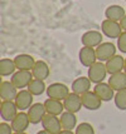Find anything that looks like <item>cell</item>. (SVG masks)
<instances>
[{
	"instance_id": "9a60e30c",
	"label": "cell",
	"mask_w": 126,
	"mask_h": 134,
	"mask_svg": "<svg viewBox=\"0 0 126 134\" xmlns=\"http://www.w3.org/2000/svg\"><path fill=\"white\" fill-rule=\"evenodd\" d=\"M93 92L101 98L102 102H110L111 99L115 98V90L111 88L108 83H100V84H95Z\"/></svg>"
},
{
	"instance_id": "4dcf8cb0",
	"label": "cell",
	"mask_w": 126,
	"mask_h": 134,
	"mask_svg": "<svg viewBox=\"0 0 126 134\" xmlns=\"http://www.w3.org/2000/svg\"><path fill=\"white\" fill-rule=\"evenodd\" d=\"M120 25H121V28H122V30H124V31H126V15L121 19Z\"/></svg>"
},
{
	"instance_id": "7c38bea8",
	"label": "cell",
	"mask_w": 126,
	"mask_h": 134,
	"mask_svg": "<svg viewBox=\"0 0 126 134\" xmlns=\"http://www.w3.org/2000/svg\"><path fill=\"white\" fill-rule=\"evenodd\" d=\"M46 114H47V110H46L44 104L42 103H36L28 109V117H29L30 124H34V125L42 123Z\"/></svg>"
},
{
	"instance_id": "ba28073f",
	"label": "cell",
	"mask_w": 126,
	"mask_h": 134,
	"mask_svg": "<svg viewBox=\"0 0 126 134\" xmlns=\"http://www.w3.org/2000/svg\"><path fill=\"white\" fill-rule=\"evenodd\" d=\"M103 35L101 31H97V30H90V31H86L82 38H81V43L83 47H90V48H97L100 44H102L103 41Z\"/></svg>"
},
{
	"instance_id": "2e32d148",
	"label": "cell",
	"mask_w": 126,
	"mask_h": 134,
	"mask_svg": "<svg viewBox=\"0 0 126 134\" xmlns=\"http://www.w3.org/2000/svg\"><path fill=\"white\" fill-rule=\"evenodd\" d=\"M91 80L88 76H79L76 80H73L71 89H72V93H76L78 95H83L84 93L90 92L91 90Z\"/></svg>"
},
{
	"instance_id": "cb8c5ba5",
	"label": "cell",
	"mask_w": 126,
	"mask_h": 134,
	"mask_svg": "<svg viewBox=\"0 0 126 134\" xmlns=\"http://www.w3.org/2000/svg\"><path fill=\"white\" fill-rule=\"evenodd\" d=\"M61 124H62V129L66 130H73L77 128V117L74 115V113L71 111H63L61 115Z\"/></svg>"
},
{
	"instance_id": "f1b7e54d",
	"label": "cell",
	"mask_w": 126,
	"mask_h": 134,
	"mask_svg": "<svg viewBox=\"0 0 126 134\" xmlns=\"http://www.w3.org/2000/svg\"><path fill=\"white\" fill-rule=\"evenodd\" d=\"M117 49L121 53L126 54V31H122L117 39Z\"/></svg>"
},
{
	"instance_id": "e0dca14e",
	"label": "cell",
	"mask_w": 126,
	"mask_h": 134,
	"mask_svg": "<svg viewBox=\"0 0 126 134\" xmlns=\"http://www.w3.org/2000/svg\"><path fill=\"white\" fill-rule=\"evenodd\" d=\"M14 63L17 65L18 70H29V71H32V69L34 68V64H36V60L29 54H19L14 58Z\"/></svg>"
},
{
	"instance_id": "8992f818",
	"label": "cell",
	"mask_w": 126,
	"mask_h": 134,
	"mask_svg": "<svg viewBox=\"0 0 126 134\" xmlns=\"http://www.w3.org/2000/svg\"><path fill=\"white\" fill-rule=\"evenodd\" d=\"M18 107L15 104V102H8L3 100L0 104V115L4 122H13V119L17 117L18 114Z\"/></svg>"
},
{
	"instance_id": "1f68e13d",
	"label": "cell",
	"mask_w": 126,
	"mask_h": 134,
	"mask_svg": "<svg viewBox=\"0 0 126 134\" xmlns=\"http://www.w3.org/2000/svg\"><path fill=\"white\" fill-rule=\"evenodd\" d=\"M58 134H74V133H73L72 130H66V129H63V130H62V132H59Z\"/></svg>"
},
{
	"instance_id": "5bb4252c",
	"label": "cell",
	"mask_w": 126,
	"mask_h": 134,
	"mask_svg": "<svg viewBox=\"0 0 126 134\" xmlns=\"http://www.w3.org/2000/svg\"><path fill=\"white\" fill-rule=\"evenodd\" d=\"M63 104H64V109L67 111H71V113H74V114L81 110V108H83L82 97L76 93H69V95L63 100Z\"/></svg>"
},
{
	"instance_id": "7a4b0ae2",
	"label": "cell",
	"mask_w": 126,
	"mask_h": 134,
	"mask_svg": "<svg viewBox=\"0 0 126 134\" xmlns=\"http://www.w3.org/2000/svg\"><path fill=\"white\" fill-rule=\"evenodd\" d=\"M47 95L51 99L63 102L69 95V88L62 83H52L49 87H47Z\"/></svg>"
},
{
	"instance_id": "8fae6325",
	"label": "cell",
	"mask_w": 126,
	"mask_h": 134,
	"mask_svg": "<svg viewBox=\"0 0 126 134\" xmlns=\"http://www.w3.org/2000/svg\"><path fill=\"white\" fill-rule=\"evenodd\" d=\"M18 88L15 87L12 82L4 80L0 84V97L1 100H8V102H14L17 95H18Z\"/></svg>"
},
{
	"instance_id": "ac0fdd59",
	"label": "cell",
	"mask_w": 126,
	"mask_h": 134,
	"mask_svg": "<svg viewBox=\"0 0 126 134\" xmlns=\"http://www.w3.org/2000/svg\"><path fill=\"white\" fill-rule=\"evenodd\" d=\"M10 124H12V128L14 132H25L30 124L28 113H24V111L18 113L17 117L13 119V122Z\"/></svg>"
},
{
	"instance_id": "5b68a950",
	"label": "cell",
	"mask_w": 126,
	"mask_h": 134,
	"mask_svg": "<svg viewBox=\"0 0 126 134\" xmlns=\"http://www.w3.org/2000/svg\"><path fill=\"white\" fill-rule=\"evenodd\" d=\"M116 49L111 41H106V43H102L98 47L96 48V55H97V60L102 62V63H106L107 60L116 55Z\"/></svg>"
},
{
	"instance_id": "83f0119b",
	"label": "cell",
	"mask_w": 126,
	"mask_h": 134,
	"mask_svg": "<svg viewBox=\"0 0 126 134\" xmlns=\"http://www.w3.org/2000/svg\"><path fill=\"white\" fill-rule=\"evenodd\" d=\"M74 134H95V129L90 123H81L78 124Z\"/></svg>"
},
{
	"instance_id": "f546056e",
	"label": "cell",
	"mask_w": 126,
	"mask_h": 134,
	"mask_svg": "<svg viewBox=\"0 0 126 134\" xmlns=\"http://www.w3.org/2000/svg\"><path fill=\"white\" fill-rule=\"evenodd\" d=\"M12 124H8L6 122L0 123V134H13Z\"/></svg>"
},
{
	"instance_id": "d4e9b609",
	"label": "cell",
	"mask_w": 126,
	"mask_h": 134,
	"mask_svg": "<svg viewBox=\"0 0 126 134\" xmlns=\"http://www.w3.org/2000/svg\"><path fill=\"white\" fill-rule=\"evenodd\" d=\"M15 70H17V65L14 63V59L3 58L0 60V75L1 76L13 75Z\"/></svg>"
},
{
	"instance_id": "d6986e66",
	"label": "cell",
	"mask_w": 126,
	"mask_h": 134,
	"mask_svg": "<svg viewBox=\"0 0 126 134\" xmlns=\"http://www.w3.org/2000/svg\"><path fill=\"white\" fill-rule=\"evenodd\" d=\"M125 66V58H122L121 55H115L112 58L106 62V68L107 73L110 75H114L117 73H121Z\"/></svg>"
},
{
	"instance_id": "7402d4cb",
	"label": "cell",
	"mask_w": 126,
	"mask_h": 134,
	"mask_svg": "<svg viewBox=\"0 0 126 134\" xmlns=\"http://www.w3.org/2000/svg\"><path fill=\"white\" fill-rule=\"evenodd\" d=\"M44 107H46V110H47V114H52V115H62V113L64 111V104L63 102L61 100H56V99H48L46 100L44 103Z\"/></svg>"
},
{
	"instance_id": "277c9868",
	"label": "cell",
	"mask_w": 126,
	"mask_h": 134,
	"mask_svg": "<svg viewBox=\"0 0 126 134\" xmlns=\"http://www.w3.org/2000/svg\"><path fill=\"white\" fill-rule=\"evenodd\" d=\"M33 79H34V76H33L32 71H29V70H18L12 75L10 82L18 88L19 90H22L24 88H28V85Z\"/></svg>"
},
{
	"instance_id": "4316f807",
	"label": "cell",
	"mask_w": 126,
	"mask_h": 134,
	"mask_svg": "<svg viewBox=\"0 0 126 134\" xmlns=\"http://www.w3.org/2000/svg\"><path fill=\"white\" fill-rule=\"evenodd\" d=\"M115 105L119 110H126V90H120L115 94Z\"/></svg>"
},
{
	"instance_id": "9c48e42d",
	"label": "cell",
	"mask_w": 126,
	"mask_h": 134,
	"mask_svg": "<svg viewBox=\"0 0 126 134\" xmlns=\"http://www.w3.org/2000/svg\"><path fill=\"white\" fill-rule=\"evenodd\" d=\"M33 97H34V95L30 93L28 89L19 90L18 95H17V98L14 100L19 110L24 111V110H27V109H29L30 107L33 105Z\"/></svg>"
},
{
	"instance_id": "e575fe53",
	"label": "cell",
	"mask_w": 126,
	"mask_h": 134,
	"mask_svg": "<svg viewBox=\"0 0 126 134\" xmlns=\"http://www.w3.org/2000/svg\"><path fill=\"white\" fill-rule=\"evenodd\" d=\"M124 71L126 73V58H125V66H124Z\"/></svg>"
},
{
	"instance_id": "44dd1931",
	"label": "cell",
	"mask_w": 126,
	"mask_h": 134,
	"mask_svg": "<svg viewBox=\"0 0 126 134\" xmlns=\"http://www.w3.org/2000/svg\"><path fill=\"white\" fill-rule=\"evenodd\" d=\"M108 84L115 92H120V90H126V73L121 71L114 75H110L108 78Z\"/></svg>"
},
{
	"instance_id": "603a6c76",
	"label": "cell",
	"mask_w": 126,
	"mask_h": 134,
	"mask_svg": "<svg viewBox=\"0 0 126 134\" xmlns=\"http://www.w3.org/2000/svg\"><path fill=\"white\" fill-rule=\"evenodd\" d=\"M126 15L125 9L120 5H110L106 8L105 10V16L108 20H114V21H119L120 23L121 19Z\"/></svg>"
},
{
	"instance_id": "ffe728a7",
	"label": "cell",
	"mask_w": 126,
	"mask_h": 134,
	"mask_svg": "<svg viewBox=\"0 0 126 134\" xmlns=\"http://www.w3.org/2000/svg\"><path fill=\"white\" fill-rule=\"evenodd\" d=\"M33 76L34 79H41V80H46L47 78H49L51 74V70H49L48 64L44 62V60H37L34 68L32 69Z\"/></svg>"
},
{
	"instance_id": "d6a6232c",
	"label": "cell",
	"mask_w": 126,
	"mask_h": 134,
	"mask_svg": "<svg viewBox=\"0 0 126 134\" xmlns=\"http://www.w3.org/2000/svg\"><path fill=\"white\" fill-rule=\"evenodd\" d=\"M37 134H51V133H48L47 130H44V129H43V130H39V132H38Z\"/></svg>"
},
{
	"instance_id": "30bf717a",
	"label": "cell",
	"mask_w": 126,
	"mask_h": 134,
	"mask_svg": "<svg viewBox=\"0 0 126 134\" xmlns=\"http://www.w3.org/2000/svg\"><path fill=\"white\" fill-rule=\"evenodd\" d=\"M79 62L81 64L86 66V68H90L91 65H93L97 60V55H96V49L95 48H90V47H83L81 48L79 50Z\"/></svg>"
},
{
	"instance_id": "6da1fadb",
	"label": "cell",
	"mask_w": 126,
	"mask_h": 134,
	"mask_svg": "<svg viewBox=\"0 0 126 134\" xmlns=\"http://www.w3.org/2000/svg\"><path fill=\"white\" fill-rule=\"evenodd\" d=\"M107 68L106 64H103L102 62H96L93 65H91L88 68V74L87 76L90 78V80L93 84H100L105 80V78L107 75Z\"/></svg>"
},
{
	"instance_id": "4fadbf2b",
	"label": "cell",
	"mask_w": 126,
	"mask_h": 134,
	"mask_svg": "<svg viewBox=\"0 0 126 134\" xmlns=\"http://www.w3.org/2000/svg\"><path fill=\"white\" fill-rule=\"evenodd\" d=\"M82 97V104H83V108L88 109V110H97L100 109L102 105V100L101 98L97 95L95 92H87L84 93Z\"/></svg>"
},
{
	"instance_id": "3957f363",
	"label": "cell",
	"mask_w": 126,
	"mask_h": 134,
	"mask_svg": "<svg viewBox=\"0 0 126 134\" xmlns=\"http://www.w3.org/2000/svg\"><path fill=\"white\" fill-rule=\"evenodd\" d=\"M101 31L105 36H107L110 39H119V36L121 35V33L124 30H122L119 21L105 19L101 23Z\"/></svg>"
},
{
	"instance_id": "52a82bcc",
	"label": "cell",
	"mask_w": 126,
	"mask_h": 134,
	"mask_svg": "<svg viewBox=\"0 0 126 134\" xmlns=\"http://www.w3.org/2000/svg\"><path fill=\"white\" fill-rule=\"evenodd\" d=\"M42 127L44 130H47L51 134H58L62 132V124H61V119L57 115H52V114H46L42 120Z\"/></svg>"
},
{
	"instance_id": "484cf974",
	"label": "cell",
	"mask_w": 126,
	"mask_h": 134,
	"mask_svg": "<svg viewBox=\"0 0 126 134\" xmlns=\"http://www.w3.org/2000/svg\"><path fill=\"white\" fill-rule=\"evenodd\" d=\"M27 89H28L34 97L42 95L44 92H47V87H46V84H44V80H41V79H33Z\"/></svg>"
},
{
	"instance_id": "836d02e7",
	"label": "cell",
	"mask_w": 126,
	"mask_h": 134,
	"mask_svg": "<svg viewBox=\"0 0 126 134\" xmlns=\"http://www.w3.org/2000/svg\"><path fill=\"white\" fill-rule=\"evenodd\" d=\"M13 134H27L25 132H14Z\"/></svg>"
}]
</instances>
